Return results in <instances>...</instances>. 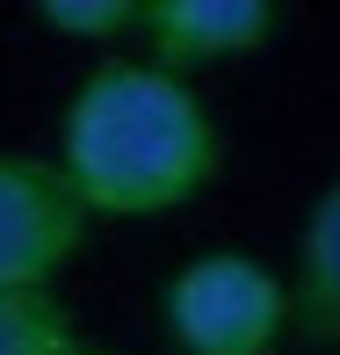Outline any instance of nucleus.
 <instances>
[{"label": "nucleus", "mask_w": 340, "mask_h": 355, "mask_svg": "<svg viewBox=\"0 0 340 355\" xmlns=\"http://www.w3.org/2000/svg\"><path fill=\"white\" fill-rule=\"evenodd\" d=\"M275 29H283L275 0H145V15H138V37L152 44L145 66H159L174 80L268 51Z\"/></svg>", "instance_id": "obj_4"}, {"label": "nucleus", "mask_w": 340, "mask_h": 355, "mask_svg": "<svg viewBox=\"0 0 340 355\" xmlns=\"http://www.w3.org/2000/svg\"><path fill=\"white\" fill-rule=\"evenodd\" d=\"M94 218L80 211L58 159L0 153V290H51L80 261Z\"/></svg>", "instance_id": "obj_3"}, {"label": "nucleus", "mask_w": 340, "mask_h": 355, "mask_svg": "<svg viewBox=\"0 0 340 355\" xmlns=\"http://www.w3.org/2000/svg\"><path fill=\"white\" fill-rule=\"evenodd\" d=\"M138 15H145V0H37V22L73 44H116L138 29Z\"/></svg>", "instance_id": "obj_7"}, {"label": "nucleus", "mask_w": 340, "mask_h": 355, "mask_svg": "<svg viewBox=\"0 0 340 355\" xmlns=\"http://www.w3.org/2000/svg\"><path fill=\"white\" fill-rule=\"evenodd\" d=\"M289 327L319 348H340V174L312 196L297 232V268H289Z\"/></svg>", "instance_id": "obj_5"}, {"label": "nucleus", "mask_w": 340, "mask_h": 355, "mask_svg": "<svg viewBox=\"0 0 340 355\" xmlns=\"http://www.w3.org/2000/svg\"><path fill=\"white\" fill-rule=\"evenodd\" d=\"M0 355H80L73 312L51 290H0Z\"/></svg>", "instance_id": "obj_6"}, {"label": "nucleus", "mask_w": 340, "mask_h": 355, "mask_svg": "<svg viewBox=\"0 0 340 355\" xmlns=\"http://www.w3.org/2000/svg\"><path fill=\"white\" fill-rule=\"evenodd\" d=\"M80 355H102V348H80Z\"/></svg>", "instance_id": "obj_8"}, {"label": "nucleus", "mask_w": 340, "mask_h": 355, "mask_svg": "<svg viewBox=\"0 0 340 355\" xmlns=\"http://www.w3.org/2000/svg\"><path fill=\"white\" fill-rule=\"evenodd\" d=\"M58 174L87 218H167L224 174V131L188 80L109 58L58 116Z\"/></svg>", "instance_id": "obj_1"}, {"label": "nucleus", "mask_w": 340, "mask_h": 355, "mask_svg": "<svg viewBox=\"0 0 340 355\" xmlns=\"http://www.w3.org/2000/svg\"><path fill=\"white\" fill-rule=\"evenodd\" d=\"M159 319L181 355H275L289 334V290L247 247H210L159 290Z\"/></svg>", "instance_id": "obj_2"}]
</instances>
